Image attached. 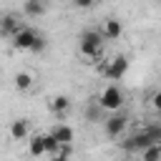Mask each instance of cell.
Segmentation results:
<instances>
[{"instance_id": "7c38bea8", "label": "cell", "mask_w": 161, "mask_h": 161, "mask_svg": "<svg viewBox=\"0 0 161 161\" xmlns=\"http://www.w3.org/2000/svg\"><path fill=\"white\" fill-rule=\"evenodd\" d=\"M48 106H50V111H53L55 116H65L68 108H70V98H68V96H53Z\"/></svg>"}, {"instance_id": "ac0fdd59", "label": "cell", "mask_w": 161, "mask_h": 161, "mask_svg": "<svg viewBox=\"0 0 161 161\" xmlns=\"http://www.w3.org/2000/svg\"><path fill=\"white\" fill-rule=\"evenodd\" d=\"M43 50H45V38L43 35H35V40L30 45V53H43Z\"/></svg>"}, {"instance_id": "e0dca14e", "label": "cell", "mask_w": 161, "mask_h": 161, "mask_svg": "<svg viewBox=\"0 0 161 161\" xmlns=\"http://www.w3.org/2000/svg\"><path fill=\"white\" fill-rule=\"evenodd\" d=\"M43 146H45V153H50V156H55V153L60 151V143H58L50 133H45V136H43Z\"/></svg>"}, {"instance_id": "30bf717a", "label": "cell", "mask_w": 161, "mask_h": 161, "mask_svg": "<svg viewBox=\"0 0 161 161\" xmlns=\"http://www.w3.org/2000/svg\"><path fill=\"white\" fill-rule=\"evenodd\" d=\"M50 136H53L60 146H70V141H73V128L65 126V123H58V126L50 131Z\"/></svg>"}, {"instance_id": "ba28073f", "label": "cell", "mask_w": 161, "mask_h": 161, "mask_svg": "<svg viewBox=\"0 0 161 161\" xmlns=\"http://www.w3.org/2000/svg\"><path fill=\"white\" fill-rule=\"evenodd\" d=\"M121 33H123L121 20H116V18H106L103 20V28H101L103 40H116V38H121Z\"/></svg>"}, {"instance_id": "9a60e30c", "label": "cell", "mask_w": 161, "mask_h": 161, "mask_svg": "<svg viewBox=\"0 0 161 161\" xmlns=\"http://www.w3.org/2000/svg\"><path fill=\"white\" fill-rule=\"evenodd\" d=\"M28 151H30V156L40 158V156L45 153V146H43V136H33V138L28 141Z\"/></svg>"}, {"instance_id": "7402d4cb", "label": "cell", "mask_w": 161, "mask_h": 161, "mask_svg": "<svg viewBox=\"0 0 161 161\" xmlns=\"http://www.w3.org/2000/svg\"><path fill=\"white\" fill-rule=\"evenodd\" d=\"M0 18H3V13H0Z\"/></svg>"}, {"instance_id": "6da1fadb", "label": "cell", "mask_w": 161, "mask_h": 161, "mask_svg": "<svg viewBox=\"0 0 161 161\" xmlns=\"http://www.w3.org/2000/svg\"><path fill=\"white\" fill-rule=\"evenodd\" d=\"M78 40H80V55H86V58H101L103 55V35H101V30L88 28V30H83L78 35Z\"/></svg>"}, {"instance_id": "4fadbf2b", "label": "cell", "mask_w": 161, "mask_h": 161, "mask_svg": "<svg viewBox=\"0 0 161 161\" xmlns=\"http://www.w3.org/2000/svg\"><path fill=\"white\" fill-rule=\"evenodd\" d=\"M23 13H25L28 18H40V15L45 13V0H25Z\"/></svg>"}, {"instance_id": "5b68a950", "label": "cell", "mask_w": 161, "mask_h": 161, "mask_svg": "<svg viewBox=\"0 0 161 161\" xmlns=\"http://www.w3.org/2000/svg\"><path fill=\"white\" fill-rule=\"evenodd\" d=\"M35 35H38V30H35V28L23 25V28L13 35V48H18V50H30V45H33V40H35Z\"/></svg>"}, {"instance_id": "9c48e42d", "label": "cell", "mask_w": 161, "mask_h": 161, "mask_svg": "<svg viewBox=\"0 0 161 161\" xmlns=\"http://www.w3.org/2000/svg\"><path fill=\"white\" fill-rule=\"evenodd\" d=\"M28 133H30V123H28L25 118H15V121L10 123V138H13V141H25Z\"/></svg>"}, {"instance_id": "3957f363", "label": "cell", "mask_w": 161, "mask_h": 161, "mask_svg": "<svg viewBox=\"0 0 161 161\" xmlns=\"http://www.w3.org/2000/svg\"><path fill=\"white\" fill-rule=\"evenodd\" d=\"M96 101H98V106H101L103 111H121V106H123V91L111 83V86H106V88L101 91V96H98Z\"/></svg>"}, {"instance_id": "2e32d148", "label": "cell", "mask_w": 161, "mask_h": 161, "mask_svg": "<svg viewBox=\"0 0 161 161\" xmlns=\"http://www.w3.org/2000/svg\"><path fill=\"white\" fill-rule=\"evenodd\" d=\"M30 86H33V75H30L28 70H20V73L15 75V88H18V91H28Z\"/></svg>"}, {"instance_id": "ffe728a7", "label": "cell", "mask_w": 161, "mask_h": 161, "mask_svg": "<svg viewBox=\"0 0 161 161\" xmlns=\"http://www.w3.org/2000/svg\"><path fill=\"white\" fill-rule=\"evenodd\" d=\"M73 5H75V8H80V10H86V8H93V5H96V0H73Z\"/></svg>"}, {"instance_id": "8992f818", "label": "cell", "mask_w": 161, "mask_h": 161, "mask_svg": "<svg viewBox=\"0 0 161 161\" xmlns=\"http://www.w3.org/2000/svg\"><path fill=\"white\" fill-rule=\"evenodd\" d=\"M128 70V58L126 55H116L108 65H106V78H111V80H118L123 73Z\"/></svg>"}, {"instance_id": "7a4b0ae2", "label": "cell", "mask_w": 161, "mask_h": 161, "mask_svg": "<svg viewBox=\"0 0 161 161\" xmlns=\"http://www.w3.org/2000/svg\"><path fill=\"white\" fill-rule=\"evenodd\" d=\"M161 141V128H143V131H138V133H133L128 141H123V148L126 151H143L146 146H151V143H158Z\"/></svg>"}, {"instance_id": "5bb4252c", "label": "cell", "mask_w": 161, "mask_h": 161, "mask_svg": "<svg viewBox=\"0 0 161 161\" xmlns=\"http://www.w3.org/2000/svg\"><path fill=\"white\" fill-rule=\"evenodd\" d=\"M138 153H141V161H161V143H151Z\"/></svg>"}, {"instance_id": "277c9868", "label": "cell", "mask_w": 161, "mask_h": 161, "mask_svg": "<svg viewBox=\"0 0 161 161\" xmlns=\"http://www.w3.org/2000/svg\"><path fill=\"white\" fill-rule=\"evenodd\" d=\"M101 123H103V131H106L108 138H118V136L126 131L128 116H126V113H118V111H111V116H106Z\"/></svg>"}, {"instance_id": "44dd1931", "label": "cell", "mask_w": 161, "mask_h": 161, "mask_svg": "<svg viewBox=\"0 0 161 161\" xmlns=\"http://www.w3.org/2000/svg\"><path fill=\"white\" fill-rule=\"evenodd\" d=\"M151 103H153V108H161V93H153Z\"/></svg>"}, {"instance_id": "d6986e66", "label": "cell", "mask_w": 161, "mask_h": 161, "mask_svg": "<svg viewBox=\"0 0 161 161\" xmlns=\"http://www.w3.org/2000/svg\"><path fill=\"white\" fill-rule=\"evenodd\" d=\"M68 156H70V148L68 146H60V151L55 156H50V161H68Z\"/></svg>"}, {"instance_id": "8fae6325", "label": "cell", "mask_w": 161, "mask_h": 161, "mask_svg": "<svg viewBox=\"0 0 161 161\" xmlns=\"http://www.w3.org/2000/svg\"><path fill=\"white\" fill-rule=\"evenodd\" d=\"M103 113H106V111L98 106V101H91V103L86 106V111H83V118H86L88 123H101V121L106 118Z\"/></svg>"}, {"instance_id": "52a82bcc", "label": "cell", "mask_w": 161, "mask_h": 161, "mask_svg": "<svg viewBox=\"0 0 161 161\" xmlns=\"http://www.w3.org/2000/svg\"><path fill=\"white\" fill-rule=\"evenodd\" d=\"M20 28H23V23H20V18H18L15 13H8V15H3V18H0V35L13 38Z\"/></svg>"}]
</instances>
